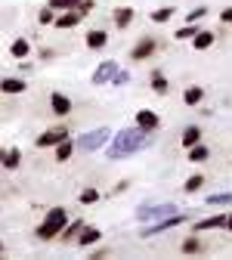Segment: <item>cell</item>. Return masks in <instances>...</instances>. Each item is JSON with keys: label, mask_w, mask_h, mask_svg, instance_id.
<instances>
[{"label": "cell", "mask_w": 232, "mask_h": 260, "mask_svg": "<svg viewBox=\"0 0 232 260\" xmlns=\"http://www.w3.org/2000/svg\"><path fill=\"white\" fill-rule=\"evenodd\" d=\"M180 223H186V214H183V211H177V214H171V217H164V220H155V223L143 226V233H140V239H152V236H161V233H168V230H174V226H180Z\"/></svg>", "instance_id": "5b68a950"}, {"label": "cell", "mask_w": 232, "mask_h": 260, "mask_svg": "<svg viewBox=\"0 0 232 260\" xmlns=\"http://www.w3.org/2000/svg\"><path fill=\"white\" fill-rule=\"evenodd\" d=\"M180 143H183L186 149H192L195 143H202V127H198V124H189V127L183 130V137H180Z\"/></svg>", "instance_id": "44dd1931"}, {"label": "cell", "mask_w": 232, "mask_h": 260, "mask_svg": "<svg viewBox=\"0 0 232 260\" xmlns=\"http://www.w3.org/2000/svg\"><path fill=\"white\" fill-rule=\"evenodd\" d=\"M220 22H223V25H232V7H226V10L220 13Z\"/></svg>", "instance_id": "8d00e7d4"}, {"label": "cell", "mask_w": 232, "mask_h": 260, "mask_svg": "<svg viewBox=\"0 0 232 260\" xmlns=\"http://www.w3.org/2000/svg\"><path fill=\"white\" fill-rule=\"evenodd\" d=\"M226 233H232V214H226V226H223Z\"/></svg>", "instance_id": "f35d334b"}, {"label": "cell", "mask_w": 232, "mask_h": 260, "mask_svg": "<svg viewBox=\"0 0 232 260\" xmlns=\"http://www.w3.org/2000/svg\"><path fill=\"white\" fill-rule=\"evenodd\" d=\"M137 127H143V130H149V134H155V130L161 127L158 112H152V109H140V112H137Z\"/></svg>", "instance_id": "7c38bea8"}, {"label": "cell", "mask_w": 232, "mask_h": 260, "mask_svg": "<svg viewBox=\"0 0 232 260\" xmlns=\"http://www.w3.org/2000/svg\"><path fill=\"white\" fill-rule=\"evenodd\" d=\"M53 25H56L59 31H69V28H78V25H81V13H78V10H65L62 16H56V19H53Z\"/></svg>", "instance_id": "9a60e30c"}, {"label": "cell", "mask_w": 232, "mask_h": 260, "mask_svg": "<svg viewBox=\"0 0 232 260\" xmlns=\"http://www.w3.org/2000/svg\"><path fill=\"white\" fill-rule=\"evenodd\" d=\"M208 205H232V192H217V195H211Z\"/></svg>", "instance_id": "d6a6232c"}, {"label": "cell", "mask_w": 232, "mask_h": 260, "mask_svg": "<svg viewBox=\"0 0 232 260\" xmlns=\"http://www.w3.org/2000/svg\"><path fill=\"white\" fill-rule=\"evenodd\" d=\"M171 214H177V205H174V202L140 205V208H137V220H140V223H155V220H164V217H171Z\"/></svg>", "instance_id": "277c9868"}, {"label": "cell", "mask_w": 232, "mask_h": 260, "mask_svg": "<svg viewBox=\"0 0 232 260\" xmlns=\"http://www.w3.org/2000/svg\"><path fill=\"white\" fill-rule=\"evenodd\" d=\"M183 103H186L189 109L202 106V103H205V87H198V84H189V87L183 90Z\"/></svg>", "instance_id": "e0dca14e"}, {"label": "cell", "mask_w": 232, "mask_h": 260, "mask_svg": "<svg viewBox=\"0 0 232 260\" xmlns=\"http://www.w3.org/2000/svg\"><path fill=\"white\" fill-rule=\"evenodd\" d=\"M99 242H103V230H99V226H87L84 223V230L78 233V248H93Z\"/></svg>", "instance_id": "9c48e42d"}, {"label": "cell", "mask_w": 232, "mask_h": 260, "mask_svg": "<svg viewBox=\"0 0 232 260\" xmlns=\"http://www.w3.org/2000/svg\"><path fill=\"white\" fill-rule=\"evenodd\" d=\"M112 143V130L109 127H96V130H87L75 140V152H99Z\"/></svg>", "instance_id": "3957f363"}, {"label": "cell", "mask_w": 232, "mask_h": 260, "mask_svg": "<svg viewBox=\"0 0 232 260\" xmlns=\"http://www.w3.org/2000/svg\"><path fill=\"white\" fill-rule=\"evenodd\" d=\"M53 19H56V10H53V7H44V10L38 13V25H53Z\"/></svg>", "instance_id": "4dcf8cb0"}, {"label": "cell", "mask_w": 232, "mask_h": 260, "mask_svg": "<svg viewBox=\"0 0 232 260\" xmlns=\"http://www.w3.org/2000/svg\"><path fill=\"white\" fill-rule=\"evenodd\" d=\"M78 202H81V205H96V202H99V189L87 186V189H84V192L78 195Z\"/></svg>", "instance_id": "f1b7e54d"}, {"label": "cell", "mask_w": 232, "mask_h": 260, "mask_svg": "<svg viewBox=\"0 0 232 260\" xmlns=\"http://www.w3.org/2000/svg\"><path fill=\"white\" fill-rule=\"evenodd\" d=\"M75 10L81 13V19H84V16H90V13H93V0H81V4H78Z\"/></svg>", "instance_id": "d590c367"}, {"label": "cell", "mask_w": 232, "mask_h": 260, "mask_svg": "<svg viewBox=\"0 0 232 260\" xmlns=\"http://www.w3.org/2000/svg\"><path fill=\"white\" fill-rule=\"evenodd\" d=\"M202 186H205V177H202V174H192V177L183 183V192H189V195H192V192H198Z\"/></svg>", "instance_id": "4316f807"}, {"label": "cell", "mask_w": 232, "mask_h": 260, "mask_svg": "<svg viewBox=\"0 0 232 260\" xmlns=\"http://www.w3.org/2000/svg\"><path fill=\"white\" fill-rule=\"evenodd\" d=\"M112 84H115V87L130 84V72H121V69H118V72H115V78H112Z\"/></svg>", "instance_id": "836d02e7"}, {"label": "cell", "mask_w": 232, "mask_h": 260, "mask_svg": "<svg viewBox=\"0 0 232 260\" xmlns=\"http://www.w3.org/2000/svg\"><path fill=\"white\" fill-rule=\"evenodd\" d=\"M115 72H118V62H115V59H106V62L93 72V84H96V87H99V84H112Z\"/></svg>", "instance_id": "30bf717a"}, {"label": "cell", "mask_w": 232, "mask_h": 260, "mask_svg": "<svg viewBox=\"0 0 232 260\" xmlns=\"http://www.w3.org/2000/svg\"><path fill=\"white\" fill-rule=\"evenodd\" d=\"M69 137H72V130L65 127V124H56V127L44 130V134L35 140V146H38V149H53V146H59L62 140H69Z\"/></svg>", "instance_id": "8992f818"}, {"label": "cell", "mask_w": 232, "mask_h": 260, "mask_svg": "<svg viewBox=\"0 0 232 260\" xmlns=\"http://www.w3.org/2000/svg\"><path fill=\"white\" fill-rule=\"evenodd\" d=\"M186 152H189L186 158L192 161V165H205V161L211 158V149H208L205 143H195V146H192V149H186Z\"/></svg>", "instance_id": "ffe728a7"}, {"label": "cell", "mask_w": 232, "mask_h": 260, "mask_svg": "<svg viewBox=\"0 0 232 260\" xmlns=\"http://www.w3.org/2000/svg\"><path fill=\"white\" fill-rule=\"evenodd\" d=\"M174 13H177L174 7H158V10H152L149 19H152L155 25H164V22H171V19H174Z\"/></svg>", "instance_id": "484cf974"}, {"label": "cell", "mask_w": 232, "mask_h": 260, "mask_svg": "<svg viewBox=\"0 0 232 260\" xmlns=\"http://www.w3.org/2000/svg\"><path fill=\"white\" fill-rule=\"evenodd\" d=\"M0 254H4V242H0Z\"/></svg>", "instance_id": "60d3db41"}, {"label": "cell", "mask_w": 232, "mask_h": 260, "mask_svg": "<svg viewBox=\"0 0 232 260\" xmlns=\"http://www.w3.org/2000/svg\"><path fill=\"white\" fill-rule=\"evenodd\" d=\"M155 143V134H149V130L143 127H124L121 134H112V146H109V161H121V158H130L137 155L143 149H149Z\"/></svg>", "instance_id": "6da1fadb"}, {"label": "cell", "mask_w": 232, "mask_h": 260, "mask_svg": "<svg viewBox=\"0 0 232 260\" xmlns=\"http://www.w3.org/2000/svg\"><path fill=\"white\" fill-rule=\"evenodd\" d=\"M81 230H84V220H75V223L69 220V223H65V230L59 233V239H62V242H75Z\"/></svg>", "instance_id": "d4e9b609"}, {"label": "cell", "mask_w": 232, "mask_h": 260, "mask_svg": "<svg viewBox=\"0 0 232 260\" xmlns=\"http://www.w3.org/2000/svg\"><path fill=\"white\" fill-rule=\"evenodd\" d=\"M4 155H7V149H0V161H4Z\"/></svg>", "instance_id": "ab89813d"}, {"label": "cell", "mask_w": 232, "mask_h": 260, "mask_svg": "<svg viewBox=\"0 0 232 260\" xmlns=\"http://www.w3.org/2000/svg\"><path fill=\"white\" fill-rule=\"evenodd\" d=\"M81 4V0H50L47 7H53V10H75Z\"/></svg>", "instance_id": "1f68e13d"}, {"label": "cell", "mask_w": 232, "mask_h": 260, "mask_svg": "<svg viewBox=\"0 0 232 260\" xmlns=\"http://www.w3.org/2000/svg\"><path fill=\"white\" fill-rule=\"evenodd\" d=\"M152 90H155L158 96H168V93H171V81L164 78V72H158V69L152 72Z\"/></svg>", "instance_id": "7402d4cb"}, {"label": "cell", "mask_w": 232, "mask_h": 260, "mask_svg": "<svg viewBox=\"0 0 232 260\" xmlns=\"http://www.w3.org/2000/svg\"><path fill=\"white\" fill-rule=\"evenodd\" d=\"M7 171H19L22 168V149H7V155H4V161H0Z\"/></svg>", "instance_id": "cb8c5ba5"}, {"label": "cell", "mask_w": 232, "mask_h": 260, "mask_svg": "<svg viewBox=\"0 0 232 260\" xmlns=\"http://www.w3.org/2000/svg\"><path fill=\"white\" fill-rule=\"evenodd\" d=\"M28 90L25 78H4L0 81V93H7V96H22Z\"/></svg>", "instance_id": "2e32d148"}, {"label": "cell", "mask_w": 232, "mask_h": 260, "mask_svg": "<svg viewBox=\"0 0 232 260\" xmlns=\"http://www.w3.org/2000/svg\"><path fill=\"white\" fill-rule=\"evenodd\" d=\"M72 155H75V140L69 137V140H62L59 146H53V161L56 165H65V161H72Z\"/></svg>", "instance_id": "4fadbf2b"}, {"label": "cell", "mask_w": 232, "mask_h": 260, "mask_svg": "<svg viewBox=\"0 0 232 260\" xmlns=\"http://www.w3.org/2000/svg\"><path fill=\"white\" fill-rule=\"evenodd\" d=\"M53 56H56V53H53V50H47V47H44V50H41V59H44V62H50V59H53Z\"/></svg>", "instance_id": "74e56055"}, {"label": "cell", "mask_w": 232, "mask_h": 260, "mask_svg": "<svg viewBox=\"0 0 232 260\" xmlns=\"http://www.w3.org/2000/svg\"><path fill=\"white\" fill-rule=\"evenodd\" d=\"M10 56H13V59H28V56H31V41H28L25 35H19V38L10 44Z\"/></svg>", "instance_id": "d6986e66"}, {"label": "cell", "mask_w": 232, "mask_h": 260, "mask_svg": "<svg viewBox=\"0 0 232 260\" xmlns=\"http://www.w3.org/2000/svg\"><path fill=\"white\" fill-rule=\"evenodd\" d=\"M65 223H69V211H65V208H50V211H47V217H44V223L35 230V236H38L41 242L59 239V233L65 230Z\"/></svg>", "instance_id": "7a4b0ae2"}, {"label": "cell", "mask_w": 232, "mask_h": 260, "mask_svg": "<svg viewBox=\"0 0 232 260\" xmlns=\"http://www.w3.org/2000/svg\"><path fill=\"white\" fill-rule=\"evenodd\" d=\"M155 50H158V41H155L152 35H143V38L134 44V50H130V59H134V62H146V59L155 56Z\"/></svg>", "instance_id": "52a82bcc"}, {"label": "cell", "mask_w": 232, "mask_h": 260, "mask_svg": "<svg viewBox=\"0 0 232 260\" xmlns=\"http://www.w3.org/2000/svg\"><path fill=\"white\" fill-rule=\"evenodd\" d=\"M50 112L56 115V118H69L72 112H75V103L69 100V96H65V93H50Z\"/></svg>", "instance_id": "ba28073f"}, {"label": "cell", "mask_w": 232, "mask_h": 260, "mask_svg": "<svg viewBox=\"0 0 232 260\" xmlns=\"http://www.w3.org/2000/svg\"><path fill=\"white\" fill-rule=\"evenodd\" d=\"M205 16H208V10H205V7H198V10H192V13L186 16V22H192V25H195L198 19H205Z\"/></svg>", "instance_id": "e575fe53"}, {"label": "cell", "mask_w": 232, "mask_h": 260, "mask_svg": "<svg viewBox=\"0 0 232 260\" xmlns=\"http://www.w3.org/2000/svg\"><path fill=\"white\" fill-rule=\"evenodd\" d=\"M223 226H226V214H211L195 223V233H211V230H223Z\"/></svg>", "instance_id": "5bb4252c"}, {"label": "cell", "mask_w": 232, "mask_h": 260, "mask_svg": "<svg viewBox=\"0 0 232 260\" xmlns=\"http://www.w3.org/2000/svg\"><path fill=\"white\" fill-rule=\"evenodd\" d=\"M195 35H198V28H195L192 22H186V25H183L180 31H174V38H177V41H192Z\"/></svg>", "instance_id": "83f0119b"}, {"label": "cell", "mask_w": 232, "mask_h": 260, "mask_svg": "<svg viewBox=\"0 0 232 260\" xmlns=\"http://www.w3.org/2000/svg\"><path fill=\"white\" fill-rule=\"evenodd\" d=\"M214 41H217L214 31H198V35L192 38V47H195V50H211V47H214Z\"/></svg>", "instance_id": "603a6c76"}, {"label": "cell", "mask_w": 232, "mask_h": 260, "mask_svg": "<svg viewBox=\"0 0 232 260\" xmlns=\"http://www.w3.org/2000/svg\"><path fill=\"white\" fill-rule=\"evenodd\" d=\"M134 16H137V13H134V7H118V10L112 13L115 28H121V31H124V28H130V25H134Z\"/></svg>", "instance_id": "ac0fdd59"}, {"label": "cell", "mask_w": 232, "mask_h": 260, "mask_svg": "<svg viewBox=\"0 0 232 260\" xmlns=\"http://www.w3.org/2000/svg\"><path fill=\"white\" fill-rule=\"evenodd\" d=\"M198 251H202V239H198V233H195V236H189L183 242V254H198Z\"/></svg>", "instance_id": "f546056e"}, {"label": "cell", "mask_w": 232, "mask_h": 260, "mask_svg": "<svg viewBox=\"0 0 232 260\" xmlns=\"http://www.w3.org/2000/svg\"><path fill=\"white\" fill-rule=\"evenodd\" d=\"M84 44H87V50H106L109 47V31H103V28H93V31H87V38H84Z\"/></svg>", "instance_id": "8fae6325"}]
</instances>
